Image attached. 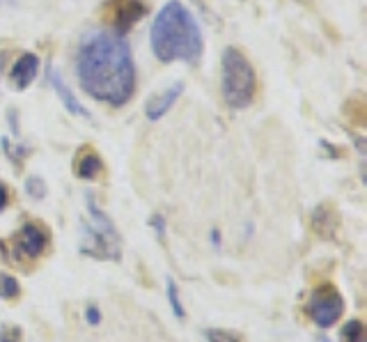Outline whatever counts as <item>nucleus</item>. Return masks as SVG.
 Returning a JSON list of instances; mask_svg holds the SVG:
<instances>
[{
	"mask_svg": "<svg viewBox=\"0 0 367 342\" xmlns=\"http://www.w3.org/2000/svg\"><path fill=\"white\" fill-rule=\"evenodd\" d=\"M76 74L92 99L119 108L136 90V65L126 40L115 31H92L78 44Z\"/></svg>",
	"mask_w": 367,
	"mask_h": 342,
	"instance_id": "nucleus-1",
	"label": "nucleus"
},
{
	"mask_svg": "<svg viewBox=\"0 0 367 342\" xmlns=\"http://www.w3.org/2000/svg\"><path fill=\"white\" fill-rule=\"evenodd\" d=\"M149 42H152L154 55L161 62H198L205 51L196 17L179 0H170L161 7L152 24Z\"/></svg>",
	"mask_w": 367,
	"mask_h": 342,
	"instance_id": "nucleus-2",
	"label": "nucleus"
},
{
	"mask_svg": "<svg viewBox=\"0 0 367 342\" xmlns=\"http://www.w3.org/2000/svg\"><path fill=\"white\" fill-rule=\"evenodd\" d=\"M87 214L89 219L83 223V241L80 253L94 259H122V237H119L113 219L96 205V200L87 193Z\"/></svg>",
	"mask_w": 367,
	"mask_h": 342,
	"instance_id": "nucleus-3",
	"label": "nucleus"
},
{
	"mask_svg": "<svg viewBox=\"0 0 367 342\" xmlns=\"http://www.w3.org/2000/svg\"><path fill=\"white\" fill-rule=\"evenodd\" d=\"M221 92L228 106L234 110L248 108L255 99V92H257V76H255L253 65L234 46H228L223 53Z\"/></svg>",
	"mask_w": 367,
	"mask_h": 342,
	"instance_id": "nucleus-4",
	"label": "nucleus"
},
{
	"mask_svg": "<svg viewBox=\"0 0 367 342\" xmlns=\"http://www.w3.org/2000/svg\"><path fill=\"white\" fill-rule=\"evenodd\" d=\"M344 312V299L333 282H321L312 289L308 301V315L319 329H331L340 322Z\"/></svg>",
	"mask_w": 367,
	"mask_h": 342,
	"instance_id": "nucleus-5",
	"label": "nucleus"
},
{
	"mask_svg": "<svg viewBox=\"0 0 367 342\" xmlns=\"http://www.w3.org/2000/svg\"><path fill=\"white\" fill-rule=\"evenodd\" d=\"M106 10H108V21L113 24L115 33L124 35L133 24H138L145 17L147 7L142 0H110Z\"/></svg>",
	"mask_w": 367,
	"mask_h": 342,
	"instance_id": "nucleus-6",
	"label": "nucleus"
},
{
	"mask_svg": "<svg viewBox=\"0 0 367 342\" xmlns=\"http://www.w3.org/2000/svg\"><path fill=\"white\" fill-rule=\"evenodd\" d=\"M49 230L40 223H26L17 234V250L28 259H37L49 248Z\"/></svg>",
	"mask_w": 367,
	"mask_h": 342,
	"instance_id": "nucleus-7",
	"label": "nucleus"
},
{
	"mask_svg": "<svg viewBox=\"0 0 367 342\" xmlns=\"http://www.w3.org/2000/svg\"><path fill=\"white\" fill-rule=\"evenodd\" d=\"M310 228L314 234L321 237V239H326V241L335 239L340 230V212L335 210V205L321 203L314 207L310 214Z\"/></svg>",
	"mask_w": 367,
	"mask_h": 342,
	"instance_id": "nucleus-8",
	"label": "nucleus"
},
{
	"mask_svg": "<svg viewBox=\"0 0 367 342\" xmlns=\"http://www.w3.org/2000/svg\"><path fill=\"white\" fill-rule=\"evenodd\" d=\"M182 92H184V83H182V80H177V83H172V85L166 87L163 92L154 94L152 99L145 103V115H147V120L159 122L161 117L166 115L172 106H175V101L179 99V96H182Z\"/></svg>",
	"mask_w": 367,
	"mask_h": 342,
	"instance_id": "nucleus-9",
	"label": "nucleus"
},
{
	"mask_svg": "<svg viewBox=\"0 0 367 342\" xmlns=\"http://www.w3.org/2000/svg\"><path fill=\"white\" fill-rule=\"evenodd\" d=\"M37 74H40V58L35 53H24L12 67V83L19 90H28L37 78Z\"/></svg>",
	"mask_w": 367,
	"mask_h": 342,
	"instance_id": "nucleus-10",
	"label": "nucleus"
},
{
	"mask_svg": "<svg viewBox=\"0 0 367 342\" xmlns=\"http://www.w3.org/2000/svg\"><path fill=\"white\" fill-rule=\"evenodd\" d=\"M49 80H51V85H53L56 94L60 96V101L65 103V108L69 110L71 115L89 117V113L85 110V106L76 99V94H74V92L69 90V85L65 83V78L60 76V71L56 69V67H49Z\"/></svg>",
	"mask_w": 367,
	"mask_h": 342,
	"instance_id": "nucleus-11",
	"label": "nucleus"
},
{
	"mask_svg": "<svg viewBox=\"0 0 367 342\" xmlns=\"http://www.w3.org/2000/svg\"><path fill=\"white\" fill-rule=\"evenodd\" d=\"M74 170H76V177H80V180L94 182V180H99L101 173H103V161H101V156L96 152L83 150L78 159H76V166H74Z\"/></svg>",
	"mask_w": 367,
	"mask_h": 342,
	"instance_id": "nucleus-12",
	"label": "nucleus"
},
{
	"mask_svg": "<svg viewBox=\"0 0 367 342\" xmlns=\"http://www.w3.org/2000/svg\"><path fill=\"white\" fill-rule=\"evenodd\" d=\"M21 294V285L19 280L10 276V273H0V299L12 301Z\"/></svg>",
	"mask_w": 367,
	"mask_h": 342,
	"instance_id": "nucleus-13",
	"label": "nucleus"
},
{
	"mask_svg": "<svg viewBox=\"0 0 367 342\" xmlns=\"http://www.w3.org/2000/svg\"><path fill=\"white\" fill-rule=\"evenodd\" d=\"M342 342H365V324L361 319H351L342 329Z\"/></svg>",
	"mask_w": 367,
	"mask_h": 342,
	"instance_id": "nucleus-14",
	"label": "nucleus"
},
{
	"mask_svg": "<svg viewBox=\"0 0 367 342\" xmlns=\"http://www.w3.org/2000/svg\"><path fill=\"white\" fill-rule=\"evenodd\" d=\"M166 287H168V301H170V308L172 312H175V317L177 319H184L186 317V310L182 306V299H179V287H177V282L168 278L166 280Z\"/></svg>",
	"mask_w": 367,
	"mask_h": 342,
	"instance_id": "nucleus-15",
	"label": "nucleus"
},
{
	"mask_svg": "<svg viewBox=\"0 0 367 342\" xmlns=\"http://www.w3.org/2000/svg\"><path fill=\"white\" fill-rule=\"evenodd\" d=\"M26 193L33 200H44V198H46L49 189H46V184H44L42 177L33 175V177H28V180H26Z\"/></svg>",
	"mask_w": 367,
	"mask_h": 342,
	"instance_id": "nucleus-16",
	"label": "nucleus"
},
{
	"mask_svg": "<svg viewBox=\"0 0 367 342\" xmlns=\"http://www.w3.org/2000/svg\"><path fill=\"white\" fill-rule=\"evenodd\" d=\"M205 336H207V342H239L237 336H232L230 331H223V329H207Z\"/></svg>",
	"mask_w": 367,
	"mask_h": 342,
	"instance_id": "nucleus-17",
	"label": "nucleus"
},
{
	"mask_svg": "<svg viewBox=\"0 0 367 342\" xmlns=\"http://www.w3.org/2000/svg\"><path fill=\"white\" fill-rule=\"evenodd\" d=\"M0 342H24V333L19 326H3L0 329Z\"/></svg>",
	"mask_w": 367,
	"mask_h": 342,
	"instance_id": "nucleus-18",
	"label": "nucleus"
},
{
	"mask_svg": "<svg viewBox=\"0 0 367 342\" xmlns=\"http://www.w3.org/2000/svg\"><path fill=\"white\" fill-rule=\"evenodd\" d=\"M85 322L89 324V326H99L101 324V310H99V306H87L85 308Z\"/></svg>",
	"mask_w": 367,
	"mask_h": 342,
	"instance_id": "nucleus-19",
	"label": "nucleus"
},
{
	"mask_svg": "<svg viewBox=\"0 0 367 342\" xmlns=\"http://www.w3.org/2000/svg\"><path fill=\"white\" fill-rule=\"evenodd\" d=\"M149 225L156 230V237H159V239H163V237H166V219H163L161 214H156V216L149 221Z\"/></svg>",
	"mask_w": 367,
	"mask_h": 342,
	"instance_id": "nucleus-20",
	"label": "nucleus"
},
{
	"mask_svg": "<svg viewBox=\"0 0 367 342\" xmlns=\"http://www.w3.org/2000/svg\"><path fill=\"white\" fill-rule=\"evenodd\" d=\"M7 205H10V191H7L5 184L0 182V212H3Z\"/></svg>",
	"mask_w": 367,
	"mask_h": 342,
	"instance_id": "nucleus-21",
	"label": "nucleus"
},
{
	"mask_svg": "<svg viewBox=\"0 0 367 342\" xmlns=\"http://www.w3.org/2000/svg\"><path fill=\"white\" fill-rule=\"evenodd\" d=\"M212 243H214V246H219V243H221V239H219V230H212Z\"/></svg>",
	"mask_w": 367,
	"mask_h": 342,
	"instance_id": "nucleus-22",
	"label": "nucleus"
},
{
	"mask_svg": "<svg viewBox=\"0 0 367 342\" xmlns=\"http://www.w3.org/2000/svg\"><path fill=\"white\" fill-rule=\"evenodd\" d=\"M317 342H331V340H328L326 336H321V338H317Z\"/></svg>",
	"mask_w": 367,
	"mask_h": 342,
	"instance_id": "nucleus-23",
	"label": "nucleus"
}]
</instances>
